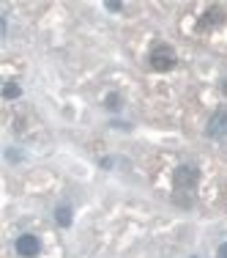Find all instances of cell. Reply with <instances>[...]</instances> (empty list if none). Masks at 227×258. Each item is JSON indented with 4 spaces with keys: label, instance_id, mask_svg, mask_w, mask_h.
<instances>
[{
    "label": "cell",
    "instance_id": "277c9868",
    "mask_svg": "<svg viewBox=\"0 0 227 258\" xmlns=\"http://www.w3.org/2000/svg\"><path fill=\"white\" fill-rule=\"evenodd\" d=\"M208 135H211V138H227V110H219V113L211 115V121H208Z\"/></svg>",
    "mask_w": 227,
    "mask_h": 258
},
{
    "label": "cell",
    "instance_id": "ba28073f",
    "mask_svg": "<svg viewBox=\"0 0 227 258\" xmlns=\"http://www.w3.org/2000/svg\"><path fill=\"white\" fill-rule=\"evenodd\" d=\"M107 107H118V96H107Z\"/></svg>",
    "mask_w": 227,
    "mask_h": 258
},
{
    "label": "cell",
    "instance_id": "5b68a950",
    "mask_svg": "<svg viewBox=\"0 0 227 258\" xmlns=\"http://www.w3.org/2000/svg\"><path fill=\"white\" fill-rule=\"evenodd\" d=\"M224 9H219V6H211V9L205 11V17H202V22H200V28H211V25H222L224 22Z\"/></svg>",
    "mask_w": 227,
    "mask_h": 258
},
{
    "label": "cell",
    "instance_id": "3957f363",
    "mask_svg": "<svg viewBox=\"0 0 227 258\" xmlns=\"http://www.w3.org/2000/svg\"><path fill=\"white\" fill-rule=\"evenodd\" d=\"M39 250H41L39 239L30 236V233H25V236L17 239V253H20L22 258H36V255H39Z\"/></svg>",
    "mask_w": 227,
    "mask_h": 258
},
{
    "label": "cell",
    "instance_id": "6da1fadb",
    "mask_svg": "<svg viewBox=\"0 0 227 258\" xmlns=\"http://www.w3.org/2000/svg\"><path fill=\"white\" fill-rule=\"evenodd\" d=\"M148 60H151V69L153 72H170L175 66L178 58H175V50L170 44H156L151 50V58Z\"/></svg>",
    "mask_w": 227,
    "mask_h": 258
},
{
    "label": "cell",
    "instance_id": "9c48e42d",
    "mask_svg": "<svg viewBox=\"0 0 227 258\" xmlns=\"http://www.w3.org/2000/svg\"><path fill=\"white\" fill-rule=\"evenodd\" d=\"M219 258H227V244H222V247H219Z\"/></svg>",
    "mask_w": 227,
    "mask_h": 258
},
{
    "label": "cell",
    "instance_id": "52a82bcc",
    "mask_svg": "<svg viewBox=\"0 0 227 258\" xmlns=\"http://www.w3.org/2000/svg\"><path fill=\"white\" fill-rule=\"evenodd\" d=\"M6 99H14V96H20V88H17V85H6Z\"/></svg>",
    "mask_w": 227,
    "mask_h": 258
},
{
    "label": "cell",
    "instance_id": "7a4b0ae2",
    "mask_svg": "<svg viewBox=\"0 0 227 258\" xmlns=\"http://www.w3.org/2000/svg\"><path fill=\"white\" fill-rule=\"evenodd\" d=\"M200 181V170L194 165H181L175 170V189L178 192H192Z\"/></svg>",
    "mask_w": 227,
    "mask_h": 258
},
{
    "label": "cell",
    "instance_id": "30bf717a",
    "mask_svg": "<svg viewBox=\"0 0 227 258\" xmlns=\"http://www.w3.org/2000/svg\"><path fill=\"white\" fill-rule=\"evenodd\" d=\"M224 94H227V83H224Z\"/></svg>",
    "mask_w": 227,
    "mask_h": 258
},
{
    "label": "cell",
    "instance_id": "8992f818",
    "mask_svg": "<svg viewBox=\"0 0 227 258\" xmlns=\"http://www.w3.org/2000/svg\"><path fill=\"white\" fill-rule=\"evenodd\" d=\"M58 223L60 225H69L71 223V212H69V209H58Z\"/></svg>",
    "mask_w": 227,
    "mask_h": 258
}]
</instances>
